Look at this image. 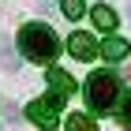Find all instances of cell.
Segmentation results:
<instances>
[{
    "label": "cell",
    "instance_id": "1",
    "mask_svg": "<svg viewBox=\"0 0 131 131\" xmlns=\"http://www.w3.org/2000/svg\"><path fill=\"white\" fill-rule=\"evenodd\" d=\"M19 52L26 60H34V64H52L56 52H60V38L45 23H26L19 30Z\"/></svg>",
    "mask_w": 131,
    "mask_h": 131
},
{
    "label": "cell",
    "instance_id": "2",
    "mask_svg": "<svg viewBox=\"0 0 131 131\" xmlns=\"http://www.w3.org/2000/svg\"><path fill=\"white\" fill-rule=\"evenodd\" d=\"M116 97H120V79L112 71H94L86 79V105L94 112H112Z\"/></svg>",
    "mask_w": 131,
    "mask_h": 131
},
{
    "label": "cell",
    "instance_id": "3",
    "mask_svg": "<svg viewBox=\"0 0 131 131\" xmlns=\"http://www.w3.org/2000/svg\"><path fill=\"white\" fill-rule=\"evenodd\" d=\"M64 94H45V97H38V101H30V109H26V116H30L34 124H38L41 131H52L56 124H60V109H64Z\"/></svg>",
    "mask_w": 131,
    "mask_h": 131
},
{
    "label": "cell",
    "instance_id": "4",
    "mask_svg": "<svg viewBox=\"0 0 131 131\" xmlns=\"http://www.w3.org/2000/svg\"><path fill=\"white\" fill-rule=\"evenodd\" d=\"M68 52L75 56V60H94V56H97V45H94V38H90V34L75 30V34L68 38Z\"/></svg>",
    "mask_w": 131,
    "mask_h": 131
},
{
    "label": "cell",
    "instance_id": "5",
    "mask_svg": "<svg viewBox=\"0 0 131 131\" xmlns=\"http://www.w3.org/2000/svg\"><path fill=\"white\" fill-rule=\"evenodd\" d=\"M49 86H52L56 94H64V97L75 94V79H71L68 71H60V68H49Z\"/></svg>",
    "mask_w": 131,
    "mask_h": 131
},
{
    "label": "cell",
    "instance_id": "6",
    "mask_svg": "<svg viewBox=\"0 0 131 131\" xmlns=\"http://www.w3.org/2000/svg\"><path fill=\"white\" fill-rule=\"evenodd\" d=\"M101 52H105V60H109V64H120V60H127V52H131V45H127V41H124V38H109V41H105V49H101Z\"/></svg>",
    "mask_w": 131,
    "mask_h": 131
},
{
    "label": "cell",
    "instance_id": "7",
    "mask_svg": "<svg viewBox=\"0 0 131 131\" xmlns=\"http://www.w3.org/2000/svg\"><path fill=\"white\" fill-rule=\"evenodd\" d=\"M94 26H97V30H112V26H116V11L109 8V4H94Z\"/></svg>",
    "mask_w": 131,
    "mask_h": 131
},
{
    "label": "cell",
    "instance_id": "8",
    "mask_svg": "<svg viewBox=\"0 0 131 131\" xmlns=\"http://www.w3.org/2000/svg\"><path fill=\"white\" fill-rule=\"evenodd\" d=\"M68 131H97V124H94L86 112H71L68 116Z\"/></svg>",
    "mask_w": 131,
    "mask_h": 131
},
{
    "label": "cell",
    "instance_id": "9",
    "mask_svg": "<svg viewBox=\"0 0 131 131\" xmlns=\"http://www.w3.org/2000/svg\"><path fill=\"white\" fill-rule=\"evenodd\" d=\"M60 8L68 19H82V11H86V0H60Z\"/></svg>",
    "mask_w": 131,
    "mask_h": 131
},
{
    "label": "cell",
    "instance_id": "10",
    "mask_svg": "<svg viewBox=\"0 0 131 131\" xmlns=\"http://www.w3.org/2000/svg\"><path fill=\"white\" fill-rule=\"evenodd\" d=\"M116 116H120V124H124V127H131V90L124 94V101H120V112H116Z\"/></svg>",
    "mask_w": 131,
    "mask_h": 131
},
{
    "label": "cell",
    "instance_id": "11",
    "mask_svg": "<svg viewBox=\"0 0 131 131\" xmlns=\"http://www.w3.org/2000/svg\"><path fill=\"white\" fill-rule=\"evenodd\" d=\"M0 64L4 68H15V52L8 49V41H0Z\"/></svg>",
    "mask_w": 131,
    "mask_h": 131
}]
</instances>
